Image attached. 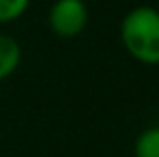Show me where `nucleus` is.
<instances>
[{
    "instance_id": "f257e3e1",
    "label": "nucleus",
    "mask_w": 159,
    "mask_h": 157,
    "mask_svg": "<svg viewBox=\"0 0 159 157\" xmlns=\"http://www.w3.org/2000/svg\"><path fill=\"white\" fill-rule=\"evenodd\" d=\"M121 43L141 65H159V8L135 6L121 20Z\"/></svg>"
},
{
    "instance_id": "f03ea898",
    "label": "nucleus",
    "mask_w": 159,
    "mask_h": 157,
    "mask_svg": "<svg viewBox=\"0 0 159 157\" xmlns=\"http://www.w3.org/2000/svg\"><path fill=\"white\" fill-rule=\"evenodd\" d=\"M89 8L85 0H54L48 10V26L61 38H75L87 28Z\"/></svg>"
},
{
    "instance_id": "7ed1b4c3",
    "label": "nucleus",
    "mask_w": 159,
    "mask_h": 157,
    "mask_svg": "<svg viewBox=\"0 0 159 157\" xmlns=\"http://www.w3.org/2000/svg\"><path fill=\"white\" fill-rule=\"evenodd\" d=\"M22 61V51L16 38L0 32V81H6L18 69Z\"/></svg>"
},
{
    "instance_id": "20e7f679",
    "label": "nucleus",
    "mask_w": 159,
    "mask_h": 157,
    "mask_svg": "<svg viewBox=\"0 0 159 157\" xmlns=\"http://www.w3.org/2000/svg\"><path fill=\"white\" fill-rule=\"evenodd\" d=\"M135 157H159V127H149L135 139Z\"/></svg>"
},
{
    "instance_id": "39448f33",
    "label": "nucleus",
    "mask_w": 159,
    "mask_h": 157,
    "mask_svg": "<svg viewBox=\"0 0 159 157\" xmlns=\"http://www.w3.org/2000/svg\"><path fill=\"white\" fill-rule=\"evenodd\" d=\"M30 6V0H0V24L18 20Z\"/></svg>"
}]
</instances>
